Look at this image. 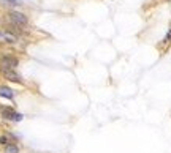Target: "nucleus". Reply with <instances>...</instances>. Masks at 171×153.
<instances>
[{"mask_svg":"<svg viewBox=\"0 0 171 153\" xmlns=\"http://www.w3.org/2000/svg\"><path fill=\"white\" fill-rule=\"evenodd\" d=\"M0 66H2V69H15L18 66V60L15 57H8V55H5V57L0 60Z\"/></svg>","mask_w":171,"mask_h":153,"instance_id":"f257e3e1","label":"nucleus"},{"mask_svg":"<svg viewBox=\"0 0 171 153\" xmlns=\"http://www.w3.org/2000/svg\"><path fill=\"white\" fill-rule=\"evenodd\" d=\"M10 19L16 25H25L27 24V18H25V14H22V13H19V11H11L10 13Z\"/></svg>","mask_w":171,"mask_h":153,"instance_id":"f03ea898","label":"nucleus"},{"mask_svg":"<svg viewBox=\"0 0 171 153\" xmlns=\"http://www.w3.org/2000/svg\"><path fill=\"white\" fill-rule=\"evenodd\" d=\"M3 76L8 79V81H13V82H21V76L15 71V69H2Z\"/></svg>","mask_w":171,"mask_h":153,"instance_id":"7ed1b4c3","label":"nucleus"},{"mask_svg":"<svg viewBox=\"0 0 171 153\" xmlns=\"http://www.w3.org/2000/svg\"><path fill=\"white\" fill-rule=\"evenodd\" d=\"M16 115H18V114H16L11 107H3V109H2V117L6 118V120H15Z\"/></svg>","mask_w":171,"mask_h":153,"instance_id":"20e7f679","label":"nucleus"},{"mask_svg":"<svg viewBox=\"0 0 171 153\" xmlns=\"http://www.w3.org/2000/svg\"><path fill=\"white\" fill-rule=\"evenodd\" d=\"M0 96H3V98L11 100V98H13V90H11V89H8V87H0Z\"/></svg>","mask_w":171,"mask_h":153,"instance_id":"39448f33","label":"nucleus"},{"mask_svg":"<svg viewBox=\"0 0 171 153\" xmlns=\"http://www.w3.org/2000/svg\"><path fill=\"white\" fill-rule=\"evenodd\" d=\"M5 153H19V148L15 144H8L6 148H5Z\"/></svg>","mask_w":171,"mask_h":153,"instance_id":"423d86ee","label":"nucleus"},{"mask_svg":"<svg viewBox=\"0 0 171 153\" xmlns=\"http://www.w3.org/2000/svg\"><path fill=\"white\" fill-rule=\"evenodd\" d=\"M2 36L5 38V41H8V43H16L18 38L15 35H11V33H2Z\"/></svg>","mask_w":171,"mask_h":153,"instance_id":"0eeeda50","label":"nucleus"},{"mask_svg":"<svg viewBox=\"0 0 171 153\" xmlns=\"http://www.w3.org/2000/svg\"><path fill=\"white\" fill-rule=\"evenodd\" d=\"M0 144H2V145H8L10 144V139L6 136H0Z\"/></svg>","mask_w":171,"mask_h":153,"instance_id":"6e6552de","label":"nucleus"},{"mask_svg":"<svg viewBox=\"0 0 171 153\" xmlns=\"http://www.w3.org/2000/svg\"><path fill=\"white\" fill-rule=\"evenodd\" d=\"M5 3H8V5H13V6H16V5H21V2L19 0H3Z\"/></svg>","mask_w":171,"mask_h":153,"instance_id":"1a4fd4ad","label":"nucleus"},{"mask_svg":"<svg viewBox=\"0 0 171 153\" xmlns=\"http://www.w3.org/2000/svg\"><path fill=\"white\" fill-rule=\"evenodd\" d=\"M169 39H171V29H169V32H168V35L165 36V43H169Z\"/></svg>","mask_w":171,"mask_h":153,"instance_id":"9d476101","label":"nucleus"},{"mask_svg":"<svg viewBox=\"0 0 171 153\" xmlns=\"http://www.w3.org/2000/svg\"><path fill=\"white\" fill-rule=\"evenodd\" d=\"M0 36H2V33H0Z\"/></svg>","mask_w":171,"mask_h":153,"instance_id":"9b49d317","label":"nucleus"}]
</instances>
